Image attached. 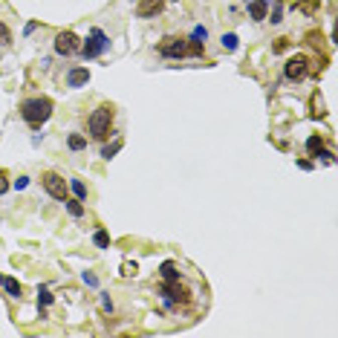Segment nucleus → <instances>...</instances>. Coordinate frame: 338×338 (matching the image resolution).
<instances>
[{
  "label": "nucleus",
  "mask_w": 338,
  "mask_h": 338,
  "mask_svg": "<svg viewBox=\"0 0 338 338\" xmlns=\"http://www.w3.org/2000/svg\"><path fill=\"white\" fill-rule=\"evenodd\" d=\"M21 116H24V122H29V125H44L49 116H52V101H49L47 95H35V98H26V101H21Z\"/></svg>",
  "instance_id": "f257e3e1"
},
{
  "label": "nucleus",
  "mask_w": 338,
  "mask_h": 338,
  "mask_svg": "<svg viewBox=\"0 0 338 338\" xmlns=\"http://www.w3.org/2000/svg\"><path fill=\"white\" fill-rule=\"evenodd\" d=\"M113 116H116L113 104H98L95 107L90 122H87L90 136H93V139H107V133H110V128H113Z\"/></svg>",
  "instance_id": "f03ea898"
},
{
  "label": "nucleus",
  "mask_w": 338,
  "mask_h": 338,
  "mask_svg": "<svg viewBox=\"0 0 338 338\" xmlns=\"http://www.w3.org/2000/svg\"><path fill=\"white\" fill-rule=\"evenodd\" d=\"M107 44H110V41H107L104 32H101V29H93V32H90V38H87L81 47H78V52H81V58H87V61L98 58V55L107 49Z\"/></svg>",
  "instance_id": "7ed1b4c3"
},
{
  "label": "nucleus",
  "mask_w": 338,
  "mask_h": 338,
  "mask_svg": "<svg viewBox=\"0 0 338 338\" xmlns=\"http://www.w3.org/2000/svg\"><path fill=\"white\" fill-rule=\"evenodd\" d=\"M159 55H165V58H182V55H188V41L185 38H176V35L162 38Z\"/></svg>",
  "instance_id": "20e7f679"
},
{
  "label": "nucleus",
  "mask_w": 338,
  "mask_h": 338,
  "mask_svg": "<svg viewBox=\"0 0 338 338\" xmlns=\"http://www.w3.org/2000/svg\"><path fill=\"white\" fill-rule=\"evenodd\" d=\"M78 47H81V38L75 32H58L55 35V52L58 55H75Z\"/></svg>",
  "instance_id": "39448f33"
},
{
  "label": "nucleus",
  "mask_w": 338,
  "mask_h": 338,
  "mask_svg": "<svg viewBox=\"0 0 338 338\" xmlns=\"http://www.w3.org/2000/svg\"><path fill=\"white\" fill-rule=\"evenodd\" d=\"M41 182H44V188H47L49 197L67 199V182H64V176H58V174H52V171H47V174L41 176Z\"/></svg>",
  "instance_id": "423d86ee"
},
{
  "label": "nucleus",
  "mask_w": 338,
  "mask_h": 338,
  "mask_svg": "<svg viewBox=\"0 0 338 338\" xmlns=\"http://www.w3.org/2000/svg\"><path fill=\"white\" fill-rule=\"evenodd\" d=\"M306 70H309V61H306V55H295V58L286 61L283 75H286L289 81H301L303 75H306Z\"/></svg>",
  "instance_id": "0eeeda50"
},
{
  "label": "nucleus",
  "mask_w": 338,
  "mask_h": 338,
  "mask_svg": "<svg viewBox=\"0 0 338 338\" xmlns=\"http://www.w3.org/2000/svg\"><path fill=\"white\" fill-rule=\"evenodd\" d=\"M162 298H165V303H168V306H176V303H185L188 301V295L179 289V280H174V283H168V280H165Z\"/></svg>",
  "instance_id": "6e6552de"
},
{
  "label": "nucleus",
  "mask_w": 338,
  "mask_h": 338,
  "mask_svg": "<svg viewBox=\"0 0 338 338\" xmlns=\"http://www.w3.org/2000/svg\"><path fill=\"white\" fill-rule=\"evenodd\" d=\"M162 9H165V0H139L136 15H139V18H156Z\"/></svg>",
  "instance_id": "1a4fd4ad"
},
{
  "label": "nucleus",
  "mask_w": 338,
  "mask_h": 338,
  "mask_svg": "<svg viewBox=\"0 0 338 338\" xmlns=\"http://www.w3.org/2000/svg\"><path fill=\"white\" fill-rule=\"evenodd\" d=\"M249 15H252V21H266L269 0H252V3H249Z\"/></svg>",
  "instance_id": "9d476101"
},
{
  "label": "nucleus",
  "mask_w": 338,
  "mask_h": 338,
  "mask_svg": "<svg viewBox=\"0 0 338 338\" xmlns=\"http://www.w3.org/2000/svg\"><path fill=\"white\" fill-rule=\"evenodd\" d=\"M87 81H90V72L84 70V67H72L70 75H67V84L70 87H84Z\"/></svg>",
  "instance_id": "9b49d317"
},
{
  "label": "nucleus",
  "mask_w": 338,
  "mask_h": 338,
  "mask_svg": "<svg viewBox=\"0 0 338 338\" xmlns=\"http://www.w3.org/2000/svg\"><path fill=\"white\" fill-rule=\"evenodd\" d=\"M159 272H162V278L168 280V283H174V280H182V275L176 272V263H171V260H165Z\"/></svg>",
  "instance_id": "f8f14e48"
},
{
  "label": "nucleus",
  "mask_w": 338,
  "mask_h": 338,
  "mask_svg": "<svg viewBox=\"0 0 338 338\" xmlns=\"http://www.w3.org/2000/svg\"><path fill=\"white\" fill-rule=\"evenodd\" d=\"M0 286L9 292L12 298H21V292H24V289H21V283H18L15 278H3V280H0Z\"/></svg>",
  "instance_id": "ddd939ff"
},
{
  "label": "nucleus",
  "mask_w": 338,
  "mask_h": 338,
  "mask_svg": "<svg viewBox=\"0 0 338 338\" xmlns=\"http://www.w3.org/2000/svg\"><path fill=\"white\" fill-rule=\"evenodd\" d=\"M122 148H125V139H116L113 145H104V148H101V156H104V159H113Z\"/></svg>",
  "instance_id": "4468645a"
},
{
  "label": "nucleus",
  "mask_w": 338,
  "mask_h": 338,
  "mask_svg": "<svg viewBox=\"0 0 338 338\" xmlns=\"http://www.w3.org/2000/svg\"><path fill=\"white\" fill-rule=\"evenodd\" d=\"M64 205H67V211H70L72 217H84V205H81V199L75 197V199H64Z\"/></svg>",
  "instance_id": "2eb2a0df"
},
{
  "label": "nucleus",
  "mask_w": 338,
  "mask_h": 338,
  "mask_svg": "<svg viewBox=\"0 0 338 338\" xmlns=\"http://www.w3.org/2000/svg\"><path fill=\"white\" fill-rule=\"evenodd\" d=\"M306 151L312 153V156H318V153L324 151V139H321V136H309V139H306Z\"/></svg>",
  "instance_id": "dca6fc26"
},
{
  "label": "nucleus",
  "mask_w": 338,
  "mask_h": 338,
  "mask_svg": "<svg viewBox=\"0 0 338 338\" xmlns=\"http://www.w3.org/2000/svg\"><path fill=\"white\" fill-rule=\"evenodd\" d=\"M67 145H70V151H84V148H87V139H84L81 133H70Z\"/></svg>",
  "instance_id": "f3484780"
},
{
  "label": "nucleus",
  "mask_w": 338,
  "mask_h": 338,
  "mask_svg": "<svg viewBox=\"0 0 338 338\" xmlns=\"http://www.w3.org/2000/svg\"><path fill=\"white\" fill-rule=\"evenodd\" d=\"M70 188H72V194L78 199H87V185H84L81 179H70Z\"/></svg>",
  "instance_id": "a211bd4d"
},
{
  "label": "nucleus",
  "mask_w": 338,
  "mask_h": 338,
  "mask_svg": "<svg viewBox=\"0 0 338 338\" xmlns=\"http://www.w3.org/2000/svg\"><path fill=\"white\" fill-rule=\"evenodd\" d=\"M93 243L98 246V249H107V246H110V234H107L104 229H101V232H95L93 234Z\"/></svg>",
  "instance_id": "6ab92c4d"
},
{
  "label": "nucleus",
  "mask_w": 338,
  "mask_h": 338,
  "mask_svg": "<svg viewBox=\"0 0 338 338\" xmlns=\"http://www.w3.org/2000/svg\"><path fill=\"white\" fill-rule=\"evenodd\" d=\"M220 44H222V49L234 52V49H237V35H234V32H229V35H222V38H220Z\"/></svg>",
  "instance_id": "aec40b11"
},
{
  "label": "nucleus",
  "mask_w": 338,
  "mask_h": 338,
  "mask_svg": "<svg viewBox=\"0 0 338 338\" xmlns=\"http://www.w3.org/2000/svg\"><path fill=\"white\" fill-rule=\"evenodd\" d=\"M205 38H208V29H205V26H194V32H191V41H197V44H205Z\"/></svg>",
  "instance_id": "412c9836"
},
{
  "label": "nucleus",
  "mask_w": 338,
  "mask_h": 338,
  "mask_svg": "<svg viewBox=\"0 0 338 338\" xmlns=\"http://www.w3.org/2000/svg\"><path fill=\"white\" fill-rule=\"evenodd\" d=\"M9 44H12V32L6 24H0V47H9Z\"/></svg>",
  "instance_id": "4be33fe9"
},
{
  "label": "nucleus",
  "mask_w": 338,
  "mask_h": 338,
  "mask_svg": "<svg viewBox=\"0 0 338 338\" xmlns=\"http://www.w3.org/2000/svg\"><path fill=\"white\" fill-rule=\"evenodd\" d=\"M49 303H52V295H49V289L41 286V289H38V306H49Z\"/></svg>",
  "instance_id": "5701e85b"
},
{
  "label": "nucleus",
  "mask_w": 338,
  "mask_h": 338,
  "mask_svg": "<svg viewBox=\"0 0 338 338\" xmlns=\"http://www.w3.org/2000/svg\"><path fill=\"white\" fill-rule=\"evenodd\" d=\"M81 280L87 283V286H98V278H95L93 272H84V275H81Z\"/></svg>",
  "instance_id": "b1692460"
},
{
  "label": "nucleus",
  "mask_w": 338,
  "mask_h": 338,
  "mask_svg": "<svg viewBox=\"0 0 338 338\" xmlns=\"http://www.w3.org/2000/svg\"><path fill=\"white\" fill-rule=\"evenodd\" d=\"M122 275H136V263H122Z\"/></svg>",
  "instance_id": "393cba45"
},
{
  "label": "nucleus",
  "mask_w": 338,
  "mask_h": 338,
  "mask_svg": "<svg viewBox=\"0 0 338 338\" xmlns=\"http://www.w3.org/2000/svg\"><path fill=\"white\" fill-rule=\"evenodd\" d=\"M26 185H29V176H18V179H15V188H18V191H24Z\"/></svg>",
  "instance_id": "a878e982"
},
{
  "label": "nucleus",
  "mask_w": 338,
  "mask_h": 338,
  "mask_svg": "<svg viewBox=\"0 0 338 338\" xmlns=\"http://www.w3.org/2000/svg\"><path fill=\"white\" fill-rule=\"evenodd\" d=\"M101 306H104V312H113V301H110V295H101Z\"/></svg>",
  "instance_id": "bb28decb"
},
{
  "label": "nucleus",
  "mask_w": 338,
  "mask_h": 338,
  "mask_svg": "<svg viewBox=\"0 0 338 338\" xmlns=\"http://www.w3.org/2000/svg\"><path fill=\"white\" fill-rule=\"evenodd\" d=\"M280 15H283V9H280V6H275V12H272V24H280V21H283Z\"/></svg>",
  "instance_id": "cd10ccee"
},
{
  "label": "nucleus",
  "mask_w": 338,
  "mask_h": 338,
  "mask_svg": "<svg viewBox=\"0 0 338 338\" xmlns=\"http://www.w3.org/2000/svg\"><path fill=\"white\" fill-rule=\"evenodd\" d=\"M9 191V179H6V174H0V194H6Z\"/></svg>",
  "instance_id": "c85d7f7f"
},
{
  "label": "nucleus",
  "mask_w": 338,
  "mask_h": 338,
  "mask_svg": "<svg viewBox=\"0 0 338 338\" xmlns=\"http://www.w3.org/2000/svg\"><path fill=\"white\" fill-rule=\"evenodd\" d=\"M298 168H303V171H312V162H309V159H298Z\"/></svg>",
  "instance_id": "c756f323"
},
{
  "label": "nucleus",
  "mask_w": 338,
  "mask_h": 338,
  "mask_svg": "<svg viewBox=\"0 0 338 338\" xmlns=\"http://www.w3.org/2000/svg\"><path fill=\"white\" fill-rule=\"evenodd\" d=\"M283 49H286V41H283V38H280L278 44H275V52H283Z\"/></svg>",
  "instance_id": "7c9ffc66"
}]
</instances>
